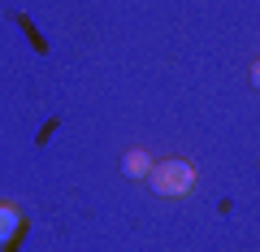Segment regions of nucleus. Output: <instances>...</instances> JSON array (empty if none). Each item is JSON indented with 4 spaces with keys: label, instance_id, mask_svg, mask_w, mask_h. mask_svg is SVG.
Here are the masks:
<instances>
[{
    "label": "nucleus",
    "instance_id": "7ed1b4c3",
    "mask_svg": "<svg viewBox=\"0 0 260 252\" xmlns=\"http://www.w3.org/2000/svg\"><path fill=\"white\" fill-rule=\"evenodd\" d=\"M121 174L126 178H143V174H152V157L143 148H130L126 157H121Z\"/></svg>",
    "mask_w": 260,
    "mask_h": 252
},
{
    "label": "nucleus",
    "instance_id": "f03ea898",
    "mask_svg": "<svg viewBox=\"0 0 260 252\" xmlns=\"http://www.w3.org/2000/svg\"><path fill=\"white\" fill-rule=\"evenodd\" d=\"M18 231H22V213L13 205H0V248H9L18 239Z\"/></svg>",
    "mask_w": 260,
    "mask_h": 252
},
{
    "label": "nucleus",
    "instance_id": "20e7f679",
    "mask_svg": "<svg viewBox=\"0 0 260 252\" xmlns=\"http://www.w3.org/2000/svg\"><path fill=\"white\" fill-rule=\"evenodd\" d=\"M251 87H256V92H260V57H256V61H251Z\"/></svg>",
    "mask_w": 260,
    "mask_h": 252
},
{
    "label": "nucleus",
    "instance_id": "f257e3e1",
    "mask_svg": "<svg viewBox=\"0 0 260 252\" xmlns=\"http://www.w3.org/2000/svg\"><path fill=\"white\" fill-rule=\"evenodd\" d=\"M152 191L165 200H182L186 191L195 187V165L186 157H165V161H152Z\"/></svg>",
    "mask_w": 260,
    "mask_h": 252
}]
</instances>
